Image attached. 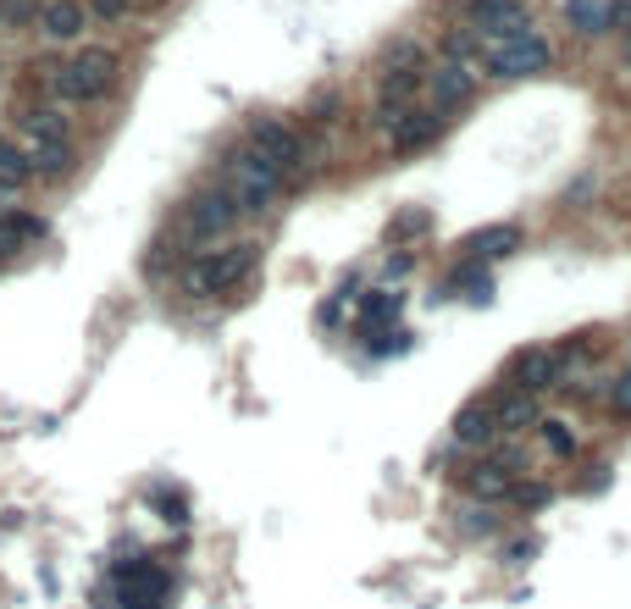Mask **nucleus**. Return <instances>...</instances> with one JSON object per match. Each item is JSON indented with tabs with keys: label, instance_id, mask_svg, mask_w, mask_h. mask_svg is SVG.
Wrapping results in <instances>:
<instances>
[{
	"label": "nucleus",
	"instance_id": "obj_25",
	"mask_svg": "<svg viewBox=\"0 0 631 609\" xmlns=\"http://www.w3.org/2000/svg\"><path fill=\"white\" fill-rule=\"evenodd\" d=\"M609 410H615L620 421H631V371L609 377Z\"/></svg>",
	"mask_w": 631,
	"mask_h": 609
},
{
	"label": "nucleus",
	"instance_id": "obj_22",
	"mask_svg": "<svg viewBox=\"0 0 631 609\" xmlns=\"http://www.w3.org/2000/svg\"><path fill=\"white\" fill-rule=\"evenodd\" d=\"M23 133H39V139H67L72 144V122L61 117L56 106H28L23 111Z\"/></svg>",
	"mask_w": 631,
	"mask_h": 609
},
{
	"label": "nucleus",
	"instance_id": "obj_23",
	"mask_svg": "<svg viewBox=\"0 0 631 609\" xmlns=\"http://www.w3.org/2000/svg\"><path fill=\"white\" fill-rule=\"evenodd\" d=\"M537 438H543V449L554 454V460H576V432H571V421H560V416L537 421Z\"/></svg>",
	"mask_w": 631,
	"mask_h": 609
},
{
	"label": "nucleus",
	"instance_id": "obj_5",
	"mask_svg": "<svg viewBox=\"0 0 631 609\" xmlns=\"http://www.w3.org/2000/svg\"><path fill=\"white\" fill-rule=\"evenodd\" d=\"M493 78H537V72L554 67V45L537 34H521V39H504V45H488L482 50Z\"/></svg>",
	"mask_w": 631,
	"mask_h": 609
},
{
	"label": "nucleus",
	"instance_id": "obj_20",
	"mask_svg": "<svg viewBox=\"0 0 631 609\" xmlns=\"http://www.w3.org/2000/svg\"><path fill=\"white\" fill-rule=\"evenodd\" d=\"M565 23H571L576 34H609V28H615V6H609V0H571V6H565Z\"/></svg>",
	"mask_w": 631,
	"mask_h": 609
},
{
	"label": "nucleus",
	"instance_id": "obj_27",
	"mask_svg": "<svg viewBox=\"0 0 631 609\" xmlns=\"http://www.w3.org/2000/svg\"><path fill=\"white\" fill-rule=\"evenodd\" d=\"M537 549H543V543H537V538H532V532H526V538H515V543H510V549H504V560H510V565H526V560H532V554H537Z\"/></svg>",
	"mask_w": 631,
	"mask_h": 609
},
{
	"label": "nucleus",
	"instance_id": "obj_16",
	"mask_svg": "<svg viewBox=\"0 0 631 609\" xmlns=\"http://www.w3.org/2000/svg\"><path fill=\"white\" fill-rule=\"evenodd\" d=\"M493 438H499V421H493L488 399H477V405H465L460 416H454V443H460V449H488Z\"/></svg>",
	"mask_w": 631,
	"mask_h": 609
},
{
	"label": "nucleus",
	"instance_id": "obj_31",
	"mask_svg": "<svg viewBox=\"0 0 631 609\" xmlns=\"http://www.w3.org/2000/svg\"><path fill=\"white\" fill-rule=\"evenodd\" d=\"M0 200H6V189H0ZM0 211H6V205H0Z\"/></svg>",
	"mask_w": 631,
	"mask_h": 609
},
{
	"label": "nucleus",
	"instance_id": "obj_9",
	"mask_svg": "<svg viewBox=\"0 0 631 609\" xmlns=\"http://www.w3.org/2000/svg\"><path fill=\"white\" fill-rule=\"evenodd\" d=\"M122 582V609H167V571L150 560H128L117 571Z\"/></svg>",
	"mask_w": 631,
	"mask_h": 609
},
{
	"label": "nucleus",
	"instance_id": "obj_12",
	"mask_svg": "<svg viewBox=\"0 0 631 609\" xmlns=\"http://www.w3.org/2000/svg\"><path fill=\"white\" fill-rule=\"evenodd\" d=\"M493 405V421H499L504 438H521V432H537V394H521V388H499V394L488 399Z\"/></svg>",
	"mask_w": 631,
	"mask_h": 609
},
{
	"label": "nucleus",
	"instance_id": "obj_17",
	"mask_svg": "<svg viewBox=\"0 0 631 609\" xmlns=\"http://www.w3.org/2000/svg\"><path fill=\"white\" fill-rule=\"evenodd\" d=\"M39 239H45V216L39 211H12V205L0 211V255H17Z\"/></svg>",
	"mask_w": 631,
	"mask_h": 609
},
{
	"label": "nucleus",
	"instance_id": "obj_19",
	"mask_svg": "<svg viewBox=\"0 0 631 609\" xmlns=\"http://www.w3.org/2000/svg\"><path fill=\"white\" fill-rule=\"evenodd\" d=\"M465 538H499L504 532V504H460V521H454Z\"/></svg>",
	"mask_w": 631,
	"mask_h": 609
},
{
	"label": "nucleus",
	"instance_id": "obj_13",
	"mask_svg": "<svg viewBox=\"0 0 631 609\" xmlns=\"http://www.w3.org/2000/svg\"><path fill=\"white\" fill-rule=\"evenodd\" d=\"M89 6L84 0H50V6H39V34L56 39V45H67V39H84L89 28Z\"/></svg>",
	"mask_w": 631,
	"mask_h": 609
},
{
	"label": "nucleus",
	"instance_id": "obj_2",
	"mask_svg": "<svg viewBox=\"0 0 631 609\" xmlns=\"http://www.w3.org/2000/svg\"><path fill=\"white\" fill-rule=\"evenodd\" d=\"M117 72H122L117 50L89 45V50H78V56L61 61L50 84H56V95L67 100V106H95V100H106L111 89H117Z\"/></svg>",
	"mask_w": 631,
	"mask_h": 609
},
{
	"label": "nucleus",
	"instance_id": "obj_21",
	"mask_svg": "<svg viewBox=\"0 0 631 609\" xmlns=\"http://www.w3.org/2000/svg\"><path fill=\"white\" fill-rule=\"evenodd\" d=\"M28 178H34V167H28L23 144H6V139H0V189H6V194H23Z\"/></svg>",
	"mask_w": 631,
	"mask_h": 609
},
{
	"label": "nucleus",
	"instance_id": "obj_1",
	"mask_svg": "<svg viewBox=\"0 0 631 609\" xmlns=\"http://www.w3.org/2000/svg\"><path fill=\"white\" fill-rule=\"evenodd\" d=\"M255 261H261V244L250 239H233V244H216V250H200L183 272V294L189 299H216V294H233L239 283H250Z\"/></svg>",
	"mask_w": 631,
	"mask_h": 609
},
{
	"label": "nucleus",
	"instance_id": "obj_7",
	"mask_svg": "<svg viewBox=\"0 0 631 609\" xmlns=\"http://www.w3.org/2000/svg\"><path fill=\"white\" fill-rule=\"evenodd\" d=\"M565 377V355L548 344H532L521 349V355L510 360V377H504V388H521V394H543V388H560Z\"/></svg>",
	"mask_w": 631,
	"mask_h": 609
},
{
	"label": "nucleus",
	"instance_id": "obj_30",
	"mask_svg": "<svg viewBox=\"0 0 631 609\" xmlns=\"http://www.w3.org/2000/svg\"><path fill=\"white\" fill-rule=\"evenodd\" d=\"M626 67H631V39H626Z\"/></svg>",
	"mask_w": 631,
	"mask_h": 609
},
{
	"label": "nucleus",
	"instance_id": "obj_6",
	"mask_svg": "<svg viewBox=\"0 0 631 609\" xmlns=\"http://www.w3.org/2000/svg\"><path fill=\"white\" fill-rule=\"evenodd\" d=\"M427 95H432V111H438V117H454V111L471 106V95H477V67L443 56L438 67H427Z\"/></svg>",
	"mask_w": 631,
	"mask_h": 609
},
{
	"label": "nucleus",
	"instance_id": "obj_4",
	"mask_svg": "<svg viewBox=\"0 0 631 609\" xmlns=\"http://www.w3.org/2000/svg\"><path fill=\"white\" fill-rule=\"evenodd\" d=\"M239 200L227 194V183H216V189H200L189 205H183V233H189V244H200V250H211L216 239H227L233 233V222H239Z\"/></svg>",
	"mask_w": 631,
	"mask_h": 609
},
{
	"label": "nucleus",
	"instance_id": "obj_24",
	"mask_svg": "<svg viewBox=\"0 0 631 609\" xmlns=\"http://www.w3.org/2000/svg\"><path fill=\"white\" fill-rule=\"evenodd\" d=\"M543 504H554V488L548 482H515V493H510V510H543Z\"/></svg>",
	"mask_w": 631,
	"mask_h": 609
},
{
	"label": "nucleus",
	"instance_id": "obj_3",
	"mask_svg": "<svg viewBox=\"0 0 631 609\" xmlns=\"http://www.w3.org/2000/svg\"><path fill=\"white\" fill-rule=\"evenodd\" d=\"M222 183H227V194L239 200L244 216H261L266 205L288 189V172L277 167V161H266L261 150H250V144H244V150H233V156H227Z\"/></svg>",
	"mask_w": 631,
	"mask_h": 609
},
{
	"label": "nucleus",
	"instance_id": "obj_11",
	"mask_svg": "<svg viewBox=\"0 0 631 609\" xmlns=\"http://www.w3.org/2000/svg\"><path fill=\"white\" fill-rule=\"evenodd\" d=\"M443 122H449V117H438L432 106H410L405 117H399L388 133H382V139H388V150H393V156H410V150H427V144L438 139V133H443Z\"/></svg>",
	"mask_w": 631,
	"mask_h": 609
},
{
	"label": "nucleus",
	"instance_id": "obj_8",
	"mask_svg": "<svg viewBox=\"0 0 631 609\" xmlns=\"http://www.w3.org/2000/svg\"><path fill=\"white\" fill-rule=\"evenodd\" d=\"M250 150H261L266 161H277L288 178H294V167L305 161V139H299L283 117H255L250 122Z\"/></svg>",
	"mask_w": 631,
	"mask_h": 609
},
{
	"label": "nucleus",
	"instance_id": "obj_18",
	"mask_svg": "<svg viewBox=\"0 0 631 609\" xmlns=\"http://www.w3.org/2000/svg\"><path fill=\"white\" fill-rule=\"evenodd\" d=\"M399 311H405V294H393V288H371V294H360V333H382L388 322H399Z\"/></svg>",
	"mask_w": 631,
	"mask_h": 609
},
{
	"label": "nucleus",
	"instance_id": "obj_14",
	"mask_svg": "<svg viewBox=\"0 0 631 609\" xmlns=\"http://www.w3.org/2000/svg\"><path fill=\"white\" fill-rule=\"evenodd\" d=\"M521 250V227L515 222H493V227H477L465 239V261H504V255Z\"/></svg>",
	"mask_w": 631,
	"mask_h": 609
},
{
	"label": "nucleus",
	"instance_id": "obj_29",
	"mask_svg": "<svg viewBox=\"0 0 631 609\" xmlns=\"http://www.w3.org/2000/svg\"><path fill=\"white\" fill-rule=\"evenodd\" d=\"M410 266H416V255H393V261H388V277H405Z\"/></svg>",
	"mask_w": 631,
	"mask_h": 609
},
{
	"label": "nucleus",
	"instance_id": "obj_15",
	"mask_svg": "<svg viewBox=\"0 0 631 609\" xmlns=\"http://www.w3.org/2000/svg\"><path fill=\"white\" fill-rule=\"evenodd\" d=\"M23 156L39 178H67L72 172V144L67 139H39V133H23Z\"/></svg>",
	"mask_w": 631,
	"mask_h": 609
},
{
	"label": "nucleus",
	"instance_id": "obj_10",
	"mask_svg": "<svg viewBox=\"0 0 631 609\" xmlns=\"http://www.w3.org/2000/svg\"><path fill=\"white\" fill-rule=\"evenodd\" d=\"M515 482H521V471H515V466H504L499 454H482L477 466L465 471V493H471L477 504H510Z\"/></svg>",
	"mask_w": 631,
	"mask_h": 609
},
{
	"label": "nucleus",
	"instance_id": "obj_28",
	"mask_svg": "<svg viewBox=\"0 0 631 609\" xmlns=\"http://www.w3.org/2000/svg\"><path fill=\"white\" fill-rule=\"evenodd\" d=\"M427 222H432L427 211H405L399 222H393V239H399V233H427Z\"/></svg>",
	"mask_w": 631,
	"mask_h": 609
},
{
	"label": "nucleus",
	"instance_id": "obj_26",
	"mask_svg": "<svg viewBox=\"0 0 631 609\" xmlns=\"http://www.w3.org/2000/svg\"><path fill=\"white\" fill-rule=\"evenodd\" d=\"M28 17H39V0H0V23L6 28L28 23Z\"/></svg>",
	"mask_w": 631,
	"mask_h": 609
},
{
	"label": "nucleus",
	"instance_id": "obj_32",
	"mask_svg": "<svg viewBox=\"0 0 631 609\" xmlns=\"http://www.w3.org/2000/svg\"><path fill=\"white\" fill-rule=\"evenodd\" d=\"M626 349H631V344H626Z\"/></svg>",
	"mask_w": 631,
	"mask_h": 609
}]
</instances>
